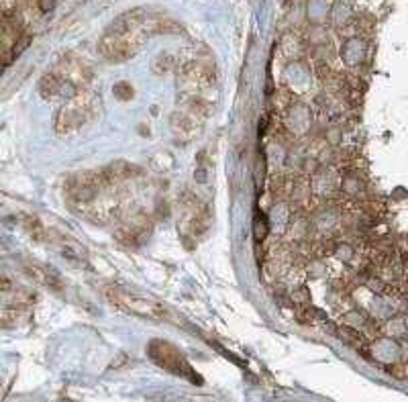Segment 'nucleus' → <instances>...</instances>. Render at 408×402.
<instances>
[{
    "instance_id": "f03ea898",
    "label": "nucleus",
    "mask_w": 408,
    "mask_h": 402,
    "mask_svg": "<svg viewBox=\"0 0 408 402\" xmlns=\"http://www.w3.org/2000/svg\"><path fill=\"white\" fill-rule=\"evenodd\" d=\"M53 4H55V0H41V8L43 10H49Z\"/></svg>"
},
{
    "instance_id": "f257e3e1",
    "label": "nucleus",
    "mask_w": 408,
    "mask_h": 402,
    "mask_svg": "<svg viewBox=\"0 0 408 402\" xmlns=\"http://www.w3.org/2000/svg\"><path fill=\"white\" fill-rule=\"evenodd\" d=\"M377 355L381 359H386V361H392V359H396L400 355V349H398V345L394 341L381 339V341H377Z\"/></svg>"
},
{
    "instance_id": "7ed1b4c3",
    "label": "nucleus",
    "mask_w": 408,
    "mask_h": 402,
    "mask_svg": "<svg viewBox=\"0 0 408 402\" xmlns=\"http://www.w3.org/2000/svg\"><path fill=\"white\" fill-rule=\"evenodd\" d=\"M406 324H408V320H406Z\"/></svg>"
}]
</instances>
